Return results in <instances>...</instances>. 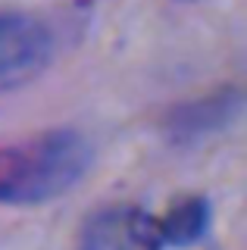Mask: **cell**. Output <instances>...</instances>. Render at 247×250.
<instances>
[{
  "instance_id": "obj_4",
  "label": "cell",
  "mask_w": 247,
  "mask_h": 250,
  "mask_svg": "<svg viewBox=\"0 0 247 250\" xmlns=\"http://www.w3.org/2000/svg\"><path fill=\"white\" fill-rule=\"evenodd\" d=\"M157 222L166 244H191L206 225V203L200 197H182L163 216H157Z\"/></svg>"
},
{
  "instance_id": "obj_1",
  "label": "cell",
  "mask_w": 247,
  "mask_h": 250,
  "mask_svg": "<svg viewBox=\"0 0 247 250\" xmlns=\"http://www.w3.org/2000/svg\"><path fill=\"white\" fill-rule=\"evenodd\" d=\"M94 150L72 128L38 131L0 147V203L35 207L82 182Z\"/></svg>"
},
{
  "instance_id": "obj_3",
  "label": "cell",
  "mask_w": 247,
  "mask_h": 250,
  "mask_svg": "<svg viewBox=\"0 0 247 250\" xmlns=\"http://www.w3.org/2000/svg\"><path fill=\"white\" fill-rule=\"evenodd\" d=\"M163 231L157 216L132 203L97 209L82 225L79 250H163Z\"/></svg>"
},
{
  "instance_id": "obj_2",
  "label": "cell",
  "mask_w": 247,
  "mask_h": 250,
  "mask_svg": "<svg viewBox=\"0 0 247 250\" xmlns=\"http://www.w3.org/2000/svg\"><path fill=\"white\" fill-rule=\"evenodd\" d=\"M53 57V38L41 19L0 10V91L32 82Z\"/></svg>"
}]
</instances>
